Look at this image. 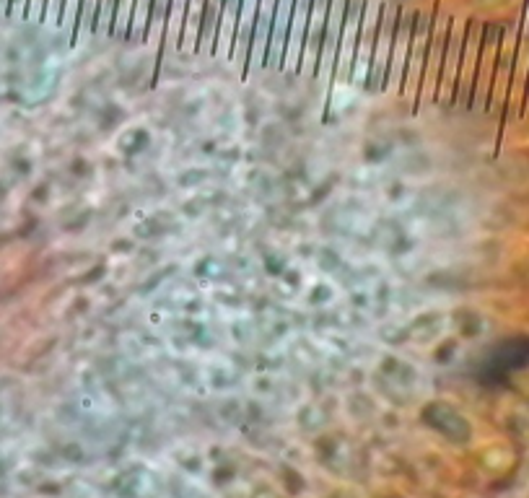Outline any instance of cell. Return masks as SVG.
I'll return each instance as SVG.
<instances>
[{
	"mask_svg": "<svg viewBox=\"0 0 529 498\" xmlns=\"http://www.w3.org/2000/svg\"><path fill=\"white\" fill-rule=\"evenodd\" d=\"M288 0H281V8H278V32L273 39V63H281L283 55V39H286V26H288Z\"/></svg>",
	"mask_w": 529,
	"mask_h": 498,
	"instance_id": "1",
	"label": "cell"
},
{
	"mask_svg": "<svg viewBox=\"0 0 529 498\" xmlns=\"http://www.w3.org/2000/svg\"><path fill=\"white\" fill-rule=\"evenodd\" d=\"M78 19V0H68V13H65V21H76Z\"/></svg>",
	"mask_w": 529,
	"mask_h": 498,
	"instance_id": "4",
	"label": "cell"
},
{
	"mask_svg": "<svg viewBox=\"0 0 529 498\" xmlns=\"http://www.w3.org/2000/svg\"><path fill=\"white\" fill-rule=\"evenodd\" d=\"M26 6V0H11V13H19Z\"/></svg>",
	"mask_w": 529,
	"mask_h": 498,
	"instance_id": "5",
	"label": "cell"
},
{
	"mask_svg": "<svg viewBox=\"0 0 529 498\" xmlns=\"http://www.w3.org/2000/svg\"><path fill=\"white\" fill-rule=\"evenodd\" d=\"M42 6H45V0H29V16H32V19H39Z\"/></svg>",
	"mask_w": 529,
	"mask_h": 498,
	"instance_id": "3",
	"label": "cell"
},
{
	"mask_svg": "<svg viewBox=\"0 0 529 498\" xmlns=\"http://www.w3.org/2000/svg\"><path fill=\"white\" fill-rule=\"evenodd\" d=\"M60 3L63 0H47V16H50V21H55L60 16Z\"/></svg>",
	"mask_w": 529,
	"mask_h": 498,
	"instance_id": "2",
	"label": "cell"
}]
</instances>
